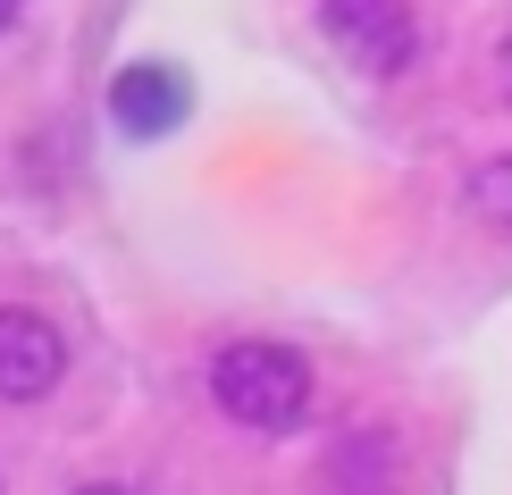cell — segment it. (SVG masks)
I'll return each instance as SVG.
<instances>
[{"label":"cell","mask_w":512,"mask_h":495,"mask_svg":"<svg viewBox=\"0 0 512 495\" xmlns=\"http://www.w3.org/2000/svg\"><path fill=\"white\" fill-rule=\"evenodd\" d=\"M76 495H143V487H118V479H93V487H76Z\"/></svg>","instance_id":"6"},{"label":"cell","mask_w":512,"mask_h":495,"mask_svg":"<svg viewBox=\"0 0 512 495\" xmlns=\"http://www.w3.org/2000/svg\"><path fill=\"white\" fill-rule=\"evenodd\" d=\"M68 378V336L42 311H0V403H42Z\"/></svg>","instance_id":"3"},{"label":"cell","mask_w":512,"mask_h":495,"mask_svg":"<svg viewBox=\"0 0 512 495\" xmlns=\"http://www.w3.org/2000/svg\"><path fill=\"white\" fill-rule=\"evenodd\" d=\"M210 403L236 428H252V437H294L311 412V361L294 344L236 336V344L210 353Z\"/></svg>","instance_id":"1"},{"label":"cell","mask_w":512,"mask_h":495,"mask_svg":"<svg viewBox=\"0 0 512 495\" xmlns=\"http://www.w3.org/2000/svg\"><path fill=\"white\" fill-rule=\"evenodd\" d=\"M319 34L336 42V59H353L361 76H403L420 51L412 0H319Z\"/></svg>","instance_id":"2"},{"label":"cell","mask_w":512,"mask_h":495,"mask_svg":"<svg viewBox=\"0 0 512 495\" xmlns=\"http://www.w3.org/2000/svg\"><path fill=\"white\" fill-rule=\"evenodd\" d=\"M17 9H26V0H0V26H9V17H17Z\"/></svg>","instance_id":"7"},{"label":"cell","mask_w":512,"mask_h":495,"mask_svg":"<svg viewBox=\"0 0 512 495\" xmlns=\"http://www.w3.org/2000/svg\"><path fill=\"white\" fill-rule=\"evenodd\" d=\"M185 110H194V93H185V76L160 68V59H135V68L110 76V118H118V135H135V143L177 135Z\"/></svg>","instance_id":"4"},{"label":"cell","mask_w":512,"mask_h":495,"mask_svg":"<svg viewBox=\"0 0 512 495\" xmlns=\"http://www.w3.org/2000/svg\"><path fill=\"white\" fill-rule=\"evenodd\" d=\"M471 210H479L487 227L512 235V160H496V168H479V177H471Z\"/></svg>","instance_id":"5"}]
</instances>
